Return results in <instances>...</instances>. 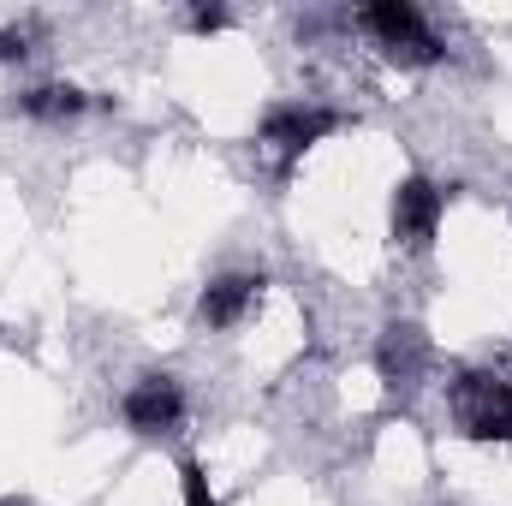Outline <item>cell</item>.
I'll return each mask as SVG.
<instances>
[{
  "label": "cell",
  "mask_w": 512,
  "mask_h": 506,
  "mask_svg": "<svg viewBox=\"0 0 512 506\" xmlns=\"http://www.w3.org/2000/svg\"><path fill=\"white\" fill-rule=\"evenodd\" d=\"M453 411H459V429L471 441H507L512 435V381L483 376V370L459 376L453 381Z\"/></svg>",
  "instance_id": "cell-1"
},
{
  "label": "cell",
  "mask_w": 512,
  "mask_h": 506,
  "mask_svg": "<svg viewBox=\"0 0 512 506\" xmlns=\"http://www.w3.org/2000/svg\"><path fill=\"white\" fill-rule=\"evenodd\" d=\"M364 24H370V36L382 42L387 54L405 60V66H435V60H441L435 30H429L423 12L405 6V0H376V6H364Z\"/></svg>",
  "instance_id": "cell-2"
},
{
  "label": "cell",
  "mask_w": 512,
  "mask_h": 506,
  "mask_svg": "<svg viewBox=\"0 0 512 506\" xmlns=\"http://www.w3.org/2000/svg\"><path fill=\"white\" fill-rule=\"evenodd\" d=\"M387 221H393V245L429 251L435 245V227H441V191L429 179H399L393 185V203H387Z\"/></svg>",
  "instance_id": "cell-3"
},
{
  "label": "cell",
  "mask_w": 512,
  "mask_h": 506,
  "mask_svg": "<svg viewBox=\"0 0 512 506\" xmlns=\"http://www.w3.org/2000/svg\"><path fill=\"white\" fill-rule=\"evenodd\" d=\"M423 364H429L423 334H417L411 322H393V328L382 334V346H376V370H382L387 399H411L417 381H423Z\"/></svg>",
  "instance_id": "cell-4"
},
{
  "label": "cell",
  "mask_w": 512,
  "mask_h": 506,
  "mask_svg": "<svg viewBox=\"0 0 512 506\" xmlns=\"http://www.w3.org/2000/svg\"><path fill=\"white\" fill-rule=\"evenodd\" d=\"M185 417V399H179V381L173 376H143L126 393V423L137 435H161V429H179Z\"/></svg>",
  "instance_id": "cell-5"
},
{
  "label": "cell",
  "mask_w": 512,
  "mask_h": 506,
  "mask_svg": "<svg viewBox=\"0 0 512 506\" xmlns=\"http://www.w3.org/2000/svg\"><path fill=\"white\" fill-rule=\"evenodd\" d=\"M340 126L328 108H274L268 120H262V143H274L280 155H304L310 143H322L328 131Z\"/></svg>",
  "instance_id": "cell-6"
},
{
  "label": "cell",
  "mask_w": 512,
  "mask_h": 506,
  "mask_svg": "<svg viewBox=\"0 0 512 506\" xmlns=\"http://www.w3.org/2000/svg\"><path fill=\"white\" fill-rule=\"evenodd\" d=\"M256 292H262V274H221V280H209L203 286V322L209 328H233L245 310L256 304Z\"/></svg>",
  "instance_id": "cell-7"
},
{
  "label": "cell",
  "mask_w": 512,
  "mask_h": 506,
  "mask_svg": "<svg viewBox=\"0 0 512 506\" xmlns=\"http://www.w3.org/2000/svg\"><path fill=\"white\" fill-rule=\"evenodd\" d=\"M18 108H24L30 120L60 126V120H78V114L90 108V96H84V90H72V84H36V90H24V96H18Z\"/></svg>",
  "instance_id": "cell-8"
},
{
  "label": "cell",
  "mask_w": 512,
  "mask_h": 506,
  "mask_svg": "<svg viewBox=\"0 0 512 506\" xmlns=\"http://www.w3.org/2000/svg\"><path fill=\"white\" fill-rule=\"evenodd\" d=\"M179 489H185V506H221L215 495H209V477H203V465H197V459H185V465H179Z\"/></svg>",
  "instance_id": "cell-9"
},
{
  "label": "cell",
  "mask_w": 512,
  "mask_h": 506,
  "mask_svg": "<svg viewBox=\"0 0 512 506\" xmlns=\"http://www.w3.org/2000/svg\"><path fill=\"white\" fill-rule=\"evenodd\" d=\"M221 24H227L221 6H197V12H191V30H221Z\"/></svg>",
  "instance_id": "cell-10"
}]
</instances>
